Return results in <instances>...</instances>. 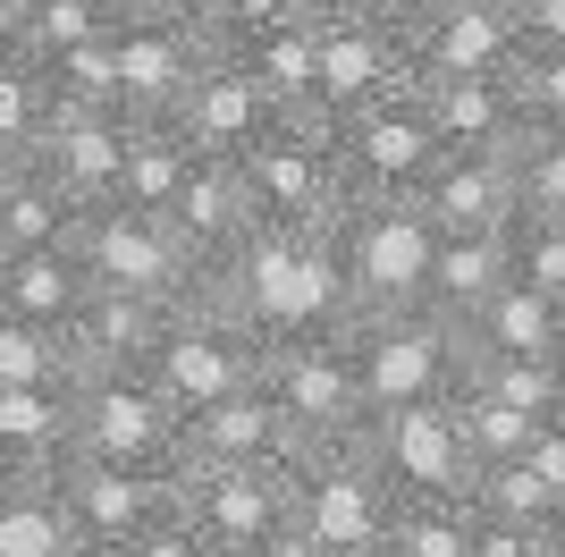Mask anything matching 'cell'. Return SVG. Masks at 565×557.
<instances>
[{
  "label": "cell",
  "instance_id": "1",
  "mask_svg": "<svg viewBox=\"0 0 565 557\" xmlns=\"http://www.w3.org/2000/svg\"><path fill=\"white\" fill-rule=\"evenodd\" d=\"M430 211L414 195H380V203H347L330 220V254L347 278V322L354 313H414L430 278Z\"/></svg>",
  "mask_w": 565,
  "mask_h": 557
},
{
  "label": "cell",
  "instance_id": "2",
  "mask_svg": "<svg viewBox=\"0 0 565 557\" xmlns=\"http://www.w3.org/2000/svg\"><path fill=\"white\" fill-rule=\"evenodd\" d=\"M347 355H354L363 414H380V406H439L465 380V329L423 313V304L414 313H354Z\"/></svg>",
  "mask_w": 565,
  "mask_h": 557
},
{
  "label": "cell",
  "instance_id": "3",
  "mask_svg": "<svg viewBox=\"0 0 565 557\" xmlns=\"http://www.w3.org/2000/svg\"><path fill=\"white\" fill-rule=\"evenodd\" d=\"M439 153H448V144H439V127H430V111H423V85L380 93V102H363L354 118H338V127H330V161H338L347 203L414 195Z\"/></svg>",
  "mask_w": 565,
  "mask_h": 557
},
{
  "label": "cell",
  "instance_id": "4",
  "mask_svg": "<svg viewBox=\"0 0 565 557\" xmlns=\"http://www.w3.org/2000/svg\"><path fill=\"white\" fill-rule=\"evenodd\" d=\"M354 448L372 456V473L388 482V498H472V456L456 431V406H380L363 414Z\"/></svg>",
  "mask_w": 565,
  "mask_h": 557
},
{
  "label": "cell",
  "instance_id": "5",
  "mask_svg": "<svg viewBox=\"0 0 565 557\" xmlns=\"http://www.w3.org/2000/svg\"><path fill=\"white\" fill-rule=\"evenodd\" d=\"M515 60H523V34H515V18H498L490 0H439L405 34L414 85H439V76H515Z\"/></svg>",
  "mask_w": 565,
  "mask_h": 557
},
{
  "label": "cell",
  "instance_id": "6",
  "mask_svg": "<svg viewBox=\"0 0 565 557\" xmlns=\"http://www.w3.org/2000/svg\"><path fill=\"white\" fill-rule=\"evenodd\" d=\"M414 203L430 211V229H507L523 211L515 153H439L430 178L414 186Z\"/></svg>",
  "mask_w": 565,
  "mask_h": 557
},
{
  "label": "cell",
  "instance_id": "7",
  "mask_svg": "<svg viewBox=\"0 0 565 557\" xmlns=\"http://www.w3.org/2000/svg\"><path fill=\"white\" fill-rule=\"evenodd\" d=\"M423 111L448 153H523V93L515 76H439L423 85Z\"/></svg>",
  "mask_w": 565,
  "mask_h": 557
},
{
  "label": "cell",
  "instance_id": "8",
  "mask_svg": "<svg viewBox=\"0 0 565 557\" xmlns=\"http://www.w3.org/2000/svg\"><path fill=\"white\" fill-rule=\"evenodd\" d=\"M507 278H515V271H507V229H439V245H430V278H423V313H439V322L465 329Z\"/></svg>",
  "mask_w": 565,
  "mask_h": 557
},
{
  "label": "cell",
  "instance_id": "9",
  "mask_svg": "<svg viewBox=\"0 0 565 557\" xmlns=\"http://www.w3.org/2000/svg\"><path fill=\"white\" fill-rule=\"evenodd\" d=\"M465 347H472V355H565L557 296H541V287L507 278V287H498V296L465 322Z\"/></svg>",
  "mask_w": 565,
  "mask_h": 557
},
{
  "label": "cell",
  "instance_id": "10",
  "mask_svg": "<svg viewBox=\"0 0 565 557\" xmlns=\"http://www.w3.org/2000/svg\"><path fill=\"white\" fill-rule=\"evenodd\" d=\"M472 540V498H397L380 557H465Z\"/></svg>",
  "mask_w": 565,
  "mask_h": 557
},
{
  "label": "cell",
  "instance_id": "11",
  "mask_svg": "<svg viewBox=\"0 0 565 557\" xmlns=\"http://www.w3.org/2000/svg\"><path fill=\"white\" fill-rule=\"evenodd\" d=\"M507 271H515L523 287H541V296L565 304V220L515 211V220H507Z\"/></svg>",
  "mask_w": 565,
  "mask_h": 557
},
{
  "label": "cell",
  "instance_id": "12",
  "mask_svg": "<svg viewBox=\"0 0 565 557\" xmlns=\"http://www.w3.org/2000/svg\"><path fill=\"white\" fill-rule=\"evenodd\" d=\"M68 507L60 498H18L0 507V557H68Z\"/></svg>",
  "mask_w": 565,
  "mask_h": 557
},
{
  "label": "cell",
  "instance_id": "13",
  "mask_svg": "<svg viewBox=\"0 0 565 557\" xmlns=\"http://www.w3.org/2000/svg\"><path fill=\"white\" fill-rule=\"evenodd\" d=\"M515 93H523V127L532 136H565V51H523Z\"/></svg>",
  "mask_w": 565,
  "mask_h": 557
},
{
  "label": "cell",
  "instance_id": "14",
  "mask_svg": "<svg viewBox=\"0 0 565 557\" xmlns=\"http://www.w3.org/2000/svg\"><path fill=\"white\" fill-rule=\"evenodd\" d=\"M515 195H523V211L565 220V136H523V153H515Z\"/></svg>",
  "mask_w": 565,
  "mask_h": 557
},
{
  "label": "cell",
  "instance_id": "15",
  "mask_svg": "<svg viewBox=\"0 0 565 557\" xmlns=\"http://www.w3.org/2000/svg\"><path fill=\"white\" fill-rule=\"evenodd\" d=\"M465 557H557V540H548V524H507V515H481V507H472Z\"/></svg>",
  "mask_w": 565,
  "mask_h": 557
},
{
  "label": "cell",
  "instance_id": "16",
  "mask_svg": "<svg viewBox=\"0 0 565 557\" xmlns=\"http://www.w3.org/2000/svg\"><path fill=\"white\" fill-rule=\"evenodd\" d=\"M338 9H354V18H372V25H388V34H414V25L430 18V9H439V0H338Z\"/></svg>",
  "mask_w": 565,
  "mask_h": 557
},
{
  "label": "cell",
  "instance_id": "17",
  "mask_svg": "<svg viewBox=\"0 0 565 557\" xmlns=\"http://www.w3.org/2000/svg\"><path fill=\"white\" fill-rule=\"evenodd\" d=\"M515 34H523V51H565V0H532L515 18Z\"/></svg>",
  "mask_w": 565,
  "mask_h": 557
},
{
  "label": "cell",
  "instance_id": "18",
  "mask_svg": "<svg viewBox=\"0 0 565 557\" xmlns=\"http://www.w3.org/2000/svg\"><path fill=\"white\" fill-rule=\"evenodd\" d=\"M127 557H212L203 540H118Z\"/></svg>",
  "mask_w": 565,
  "mask_h": 557
},
{
  "label": "cell",
  "instance_id": "19",
  "mask_svg": "<svg viewBox=\"0 0 565 557\" xmlns=\"http://www.w3.org/2000/svg\"><path fill=\"white\" fill-rule=\"evenodd\" d=\"M254 557H330V549H312V540L305 533H279V540H262V549Z\"/></svg>",
  "mask_w": 565,
  "mask_h": 557
},
{
  "label": "cell",
  "instance_id": "20",
  "mask_svg": "<svg viewBox=\"0 0 565 557\" xmlns=\"http://www.w3.org/2000/svg\"><path fill=\"white\" fill-rule=\"evenodd\" d=\"M548 540H557V557H565V507H557V515H548Z\"/></svg>",
  "mask_w": 565,
  "mask_h": 557
},
{
  "label": "cell",
  "instance_id": "21",
  "mask_svg": "<svg viewBox=\"0 0 565 557\" xmlns=\"http://www.w3.org/2000/svg\"><path fill=\"white\" fill-rule=\"evenodd\" d=\"M490 9H498V18H523V9H532V0H490Z\"/></svg>",
  "mask_w": 565,
  "mask_h": 557
},
{
  "label": "cell",
  "instance_id": "22",
  "mask_svg": "<svg viewBox=\"0 0 565 557\" xmlns=\"http://www.w3.org/2000/svg\"><path fill=\"white\" fill-rule=\"evenodd\" d=\"M557 329H565V304H557Z\"/></svg>",
  "mask_w": 565,
  "mask_h": 557
}]
</instances>
